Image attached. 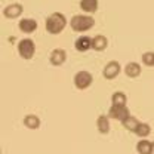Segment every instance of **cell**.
Returning <instances> with one entry per match:
<instances>
[{
    "label": "cell",
    "instance_id": "8",
    "mask_svg": "<svg viewBox=\"0 0 154 154\" xmlns=\"http://www.w3.org/2000/svg\"><path fill=\"white\" fill-rule=\"evenodd\" d=\"M22 12H24L22 5H19V3H12V5H9V6H6V8H5L3 15H5L8 19H14V18L21 17V15H22Z\"/></svg>",
    "mask_w": 154,
    "mask_h": 154
},
{
    "label": "cell",
    "instance_id": "6",
    "mask_svg": "<svg viewBox=\"0 0 154 154\" xmlns=\"http://www.w3.org/2000/svg\"><path fill=\"white\" fill-rule=\"evenodd\" d=\"M120 71H122V67H120L119 61H110V62L104 67L102 74H104V77H105L107 80H113V79H116V77L120 74Z\"/></svg>",
    "mask_w": 154,
    "mask_h": 154
},
{
    "label": "cell",
    "instance_id": "21",
    "mask_svg": "<svg viewBox=\"0 0 154 154\" xmlns=\"http://www.w3.org/2000/svg\"><path fill=\"white\" fill-rule=\"evenodd\" d=\"M153 145H154V141H153ZM153 154H154V150H153Z\"/></svg>",
    "mask_w": 154,
    "mask_h": 154
},
{
    "label": "cell",
    "instance_id": "10",
    "mask_svg": "<svg viewBox=\"0 0 154 154\" xmlns=\"http://www.w3.org/2000/svg\"><path fill=\"white\" fill-rule=\"evenodd\" d=\"M96 129L101 135H107L110 132V117L105 114L98 116L96 119Z\"/></svg>",
    "mask_w": 154,
    "mask_h": 154
},
{
    "label": "cell",
    "instance_id": "14",
    "mask_svg": "<svg viewBox=\"0 0 154 154\" xmlns=\"http://www.w3.org/2000/svg\"><path fill=\"white\" fill-rule=\"evenodd\" d=\"M154 145L151 141L148 139H141L138 144H136V151L139 154H153Z\"/></svg>",
    "mask_w": 154,
    "mask_h": 154
},
{
    "label": "cell",
    "instance_id": "15",
    "mask_svg": "<svg viewBox=\"0 0 154 154\" xmlns=\"http://www.w3.org/2000/svg\"><path fill=\"white\" fill-rule=\"evenodd\" d=\"M80 9L86 14H95L98 11V0H80Z\"/></svg>",
    "mask_w": 154,
    "mask_h": 154
},
{
    "label": "cell",
    "instance_id": "16",
    "mask_svg": "<svg viewBox=\"0 0 154 154\" xmlns=\"http://www.w3.org/2000/svg\"><path fill=\"white\" fill-rule=\"evenodd\" d=\"M40 119H38L36 114H28L24 117V126L27 128V129H31V131H34V129H38L40 128Z\"/></svg>",
    "mask_w": 154,
    "mask_h": 154
},
{
    "label": "cell",
    "instance_id": "12",
    "mask_svg": "<svg viewBox=\"0 0 154 154\" xmlns=\"http://www.w3.org/2000/svg\"><path fill=\"white\" fill-rule=\"evenodd\" d=\"M74 48H76L77 51H80V52H86V51L92 49V38L89 37V36L79 37L76 40V43H74Z\"/></svg>",
    "mask_w": 154,
    "mask_h": 154
},
{
    "label": "cell",
    "instance_id": "18",
    "mask_svg": "<svg viewBox=\"0 0 154 154\" xmlns=\"http://www.w3.org/2000/svg\"><path fill=\"white\" fill-rule=\"evenodd\" d=\"M151 132V126L148 125V123H139L138 125V128H136V131H135V134L136 136H139V138H142V139H145V136H148Z\"/></svg>",
    "mask_w": 154,
    "mask_h": 154
},
{
    "label": "cell",
    "instance_id": "13",
    "mask_svg": "<svg viewBox=\"0 0 154 154\" xmlns=\"http://www.w3.org/2000/svg\"><path fill=\"white\" fill-rule=\"evenodd\" d=\"M108 46V40L105 36H101L98 34L95 37H92V49L96 52H101V51H105Z\"/></svg>",
    "mask_w": 154,
    "mask_h": 154
},
{
    "label": "cell",
    "instance_id": "7",
    "mask_svg": "<svg viewBox=\"0 0 154 154\" xmlns=\"http://www.w3.org/2000/svg\"><path fill=\"white\" fill-rule=\"evenodd\" d=\"M65 59H67V52L64 51V49H54L52 52H51V55H49V62L54 65V67H59V65H62L64 62H65Z\"/></svg>",
    "mask_w": 154,
    "mask_h": 154
},
{
    "label": "cell",
    "instance_id": "17",
    "mask_svg": "<svg viewBox=\"0 0 154 154\" xmlns=\"http://www.w3.org/2000/svg\"><path fill=\"white\" fill-rule=\"evenodd\" d=\"M128 102V96L125 92H114L111 95V105H120V107H126Z\"/></svg>",
    "mask_w": 154,
    "mask_h": 154
},
{
    "label": "cell",
    "instance_id": "19",
    "mask_svg": "<svg viewBox=\"0 0 154 154\" xmlns=\"http://www.w3.org/2000/svg\"><path fill=\"white\" fill-rule=\"evenodd\" d=\"M139 123H141V122H138L134 116H129L128 119H125V120L122 122L123 128H125V129H128V131H131V132H135V131H136V128H138V125H139Z\"/></svg>",
    "mask_w": 154,
    "mask_h": 154
},
{
    "label": "cell",
    "instance_id": "2",
    "mask_svg": "<svg viewBox=\"0 0 154 154\" xmlns=\"http://www.w3.org/2000/svg\"><path fill=\"white\" fill-rule=\"evenodd\" d=\"M70 25L76 33H83L91 30L95 25V19L91 15H74L70 21Z\"/></svg>",
    "mask_w": 154,
    "mask_h": 154
},
{
    "label": "cell",
    "instance_id": "9",
    "mask_svg": "<svg viewBox=\"0 0 154 154\" xmlns=\"http://www.w3.org/2000/svg\"><path fill=\"white\" fill-rule=\"evenodd\" d=\"M19 30L25 34H31L37 30V21L33 18H22L19 21Z\"/></svg>",
    "mask_w": 154,
    "mask_h": 154
},
{
    "label": "cell",
    "instance_id": "1",
    "mask_svg": "<svg viewBox=\"0 0 154 154\" xmlns=\"http://www.w3.org/2000/svg\"><path fill=\"white\" fill-rule=\"evenodd\" d=\"M67 25V19L61 12H54L46 18V31L49 34H59Z\"/></svg>",
    "mask_w": 154,
    "mask_h": 154
},
{
    "label": "cell",
    "instance_id": "3",
    "mask_svg": "<svg viewBox=\"0 0 154 154\" xmlns=\"http://www.w3.org/2000/svg\"><path fill=\"white\" fill-rule=\"evenodd\" d=\"M73 83H74V86H76L79 91H85V89H88L94 83V76L89 71L82 70V71H79V73L74 74Z\"/></svg>",
    "mask_w": 154,
    "mask_h": 154
},
{
    "label": "cell",
    "instance_id": "4",
    "mask_svg": "<svg viewBox=\"0 0 154 154\" xmlns=\"http://www.w3.org/2000/svg\"><path fill=\"white\" fill-rule=\"evenodd\" d=\"M18 52L22 59H31L36 52V45L31 38H22L18 43Z\"/></svg>",
    "mask_w": 154,
    "mask_h": 154
},
{
    "label": "cell",
    "instance_id": "5",
    "mask_svg": "<svg viewBox=\"0 0 154 154\" xmlns=\"http://www.w3.org/2000/svg\"><path fill=\"white\" fill-rule=\"evenodd\" d=\"M131 116V111L128 107H120V105H111L108 110V117L114 119V120H120L123 122L125 119H128Z\"/></svg>",
    "mask_w": 154,
    "mask_h": 154
},
{
    "label": "cell",
    "instance_id": "11",
    "mask_svg": "<svg viewBox=\"0 0 154 154\" xmlns=\"http://www.w3.org/2000/svg\"><path fill=\"white\" fill-rule=\"evenodd\" d=\"M141 71H142L141 65H139L138 62H135V61L128 62V64H126V67H125V74H126L128 77H131V79L138 77L139 74H141Z\"/></svg>",
    "mask_w": 154,
    "mask_h": 154
},
{
    "label": "cell",
    "instance_id": "20",
    "mask_svg": "<svg viewBox=\"0 0 154 154\" xmlns=\"http://www.w3.org/2000/svg\"><path fill=\"white\" fill-rule=\"evenodd\" d=\"M142 62L148 67H154V52H145L142 54Z\"/></svg>",
    "mask_w": 154,
    "mask_h": 154
}]
</instances>
